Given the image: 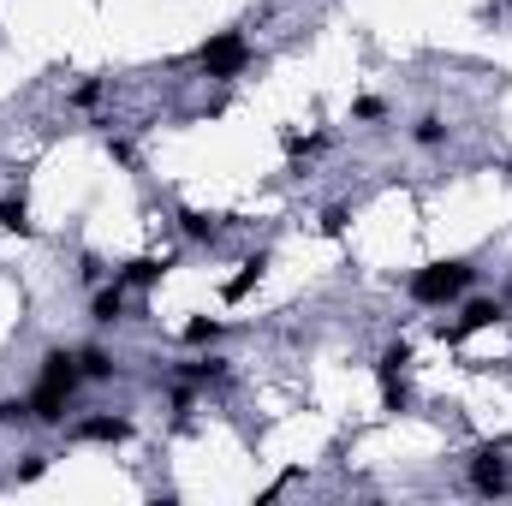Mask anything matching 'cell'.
Masks as SVG:
<instances>
[{
	"label": "cell",
	"mask_w": 512,
	"mask_h": 506,
	"mask_svg": "<svg viewBox=\"0 0 512 506\" xmlns=\"http://www.w3.org/2000/svg\"><path fill=\"white\" fill-rule=\"evenodd\" d=\"M0 233L36 239V221H30V209H24V191H18V197H0Z\"/></svg>",
	"instance_id": "obj_15"
},
{
	"label": "cell",
	"mask_w": 512,
	"mask_h": 506,
	"mask_svg": "<svg viewBox=\"0 0 512 506\" xmlns=\"http://www.w3.org/2000/svg\"><path fill=\"white\" fill-rule=\"evenodd\" d=\"M411 143H417V149H441V143H447V120H441V114H423V120L411 126Z\"/></svg>",
	"instance_id": "obj_17"
},
{
	"label": "cell",
	"mask_w": 512,
	"mask_h": 506,
	"mask_svg": "<svg viewBox=\"0 0 512 506\" xmlns=\"http://www.w3.org/2000/svg\"><path fill=\"white\" fill-rule=\"evenodd\" d=\"M471 286H477V262H471V256H441V262H423V268L405 280L411 304H423V310H447V304H459Z\"/></svg>",
	"instance_id": "obj_1"
},
{
	"label": "cell",
	"mask_w": 512,
	"mask_h": 506,
	"mask_svg": "<svg viewBox=\"0 0 512 506\" xmlns=\"http://www.w3.org/2000/svg\"><path fill=\"white\" fill-rule=\"evenodd\" d=\"M251 60H256V48H251V36H245V30H215V36L191 54V66H197L203 78H215V84L245 78V72H251Z\"/></svg>",
	"instance_id": "obj_2"
},
{
	"label": "cell",
	"mask_w": 512,
	"mask_h": 506,
	"mask_svg": "<svg viewBox=\"0 0 512 506\" xmlns=\"http://www.w3.org/2000/svg\"><path fill=\"white\" fill-rule=\"evenodd\" d=\"M346 221H352V209H346V203H328V209H322V233H328V239H340V233H346Z\"/></svg>",
	"instance_id": "obj_20"
},
{
	"label": "cell",
	"mask_w": 512,
	"mask_h": 506,
	"mask_svg": "<svg viewBox=\"0 0 512 506\" xmlns=\"http://www.w3.org/2000/svg\"><path fill=\"white\" fill-rule=\"evenodd\" d=\"M352 120L376 126V120H387V102H382V96H358V102H352Z\"/></svg>",
	"instance_id": "obj_18"
},
{
	"label": "cell",
	"mask_w": 512,
	"mask_h": 506,
	"mask_svg": "<svg viewBox=\"0 0 512 506\" xmlns=\"http://www.w3.org/2000/svg\"><path fill=\"white\" fill-rule=\"evenodd\" d=\"M405 364H411V346H405V340H393L382 358H376V381H382V411H411Z\"/></svg>",
	"instance_id": "obj_4"
},
{
	"label": "cell",
	"mask_w": 512,
	"mask_h": 506,
	"mask_svg": "<svg viewBox=\"0 0 512 506\" xmlns=\"http://www.w3.org/2000/svg\"><path fill=\"white\" fill-rule=\"evenodd\" d=\"M221 334H227V322H215V316H191V322L179 328V340H185V346H215Z\"/></svg>",
	"instance_id": "obj_16"
},
{
	"label": "cell",
	"mask_w": 512,
	"mask_h": 506,
	"mask_svg": "<svg viewBox=\"0 0 512 506\" xmlns=\"http://www.w3.org/2000/svg\"><path fill=\"white\" fill-rule=\"evenodd\" d=\"M42 387H60V393H78L84 387V376H78V352L72 346H48L42 352Z\"/></svg>",
	"instance_id": "obj_7"
},
{
	"label": "cell",
	"mask_w": 512,
	"mask_h": 506,
	"mask_svg": "<svg viewBox=\"0 0 512 506\" xmlns=\"http://www.w3.org/2000/svg\"><path fill=\"white\" fill-rule=\"evenodd\" d=\"M262 274H268V251L245 256V262H239V274H233V280L221 286V298H227V304H245V298L256 292V280H262Z\"/></svg>",
	"instance_id": "obj_10"
},
{
	"label": "cell",
	"mask_w": 512,
	"mask_h": 506,
	"mask_svg": "<svg viewBox=\"0 0 512 506\" xmlns=\"http://www.w3.org/2000/svg\"><path fill=\"white\" fill-rule=\"evenodd\" d=\"M42 471H48V453H30V459H24V465H18V483H36V477H42Z\"/></svg>",
	"instance_id": "obj_23"
},
{
	"label": "cell",
	"mask_w": 512,
	"mask_h": 506,
	"mask_svg": "<svg viewBox=\"0 0 512 506\" xmlns=\"http://www.w3.org/2000/svg\"><path fill=\"white\" fill-rule=\"evenodd\" d=\"M328 149V131H310V137H286V155H322Z\"/></svg>",
	"instance_id": "obj_19"
},
{
	"label": "cell",
	"mask_w": 512,
	"mask_h": 506,
	"mask_svg": "<svg viewBox=\"0 0 512 506\" xmlns=\"http://www.w3.org/2000/svg\"><path fill=\"white\" fill-rule=\"evenodd\" d=\"M72 441H90V447H126L131 441V417H114V411L78 417V423H72Z\"/></svg>",
	"instance_id": "obj_6"
},
{
	"label": "cell",
	"mask_w": 512,
	"mask_h": 506,
	"mask_svg": "<svg viewBox=\"0 0 512 506\" xmlns=\"http://www.w3.org/2000/svg\"><path fill=\"white\" fill-rule=\"evenodd\" d=\"M102 90H108L102 78H84V84L72 90V108H96V102H102Z\"/></svg>",
	"instance_id": "obj_21"
},
{
	"label": "cell",
	"mask_w": 512,
	"mask_h": 506,
	"mask_svg": "<svg viewBox=\"0 0 512 506\" xmlns=\"http://www.w3.org/2000/svg\"><path fill=\"white\" fill-rule=\"evenodd\" d=\"M108 155H114L120 167H131V161H137V149H131L126 137H108Z\"/></svg>",
	"instance_id": "obj_24"
},
{
	"label": "cell",
	"mask_w": 512,
	"mask_h": 506,
	"mask_svg": "<svg viewBox=\"0 0 512 506\" xmlns=\"http://www.w3.org/2000/svg\"><path fill=\"white\" fill-rule=\"evenodd\" d=\"M120 316H126V280L114 274V286H96V292H90V322H96V328H114Z\"/></svg>",
	"instance_id": "obj_9"
},
{
	"label": "cell",
	"mask_w": 512,
	"mask_h": 506,
	"mask_svg": "<svg viewBox=\"0 0 512 506\" xmlns=\"http://www.w3.org/2000/svg\"><path fill=\"white\" fill-rule=\"evenodd\" d=\"M465 477H471V489H477V495H507V489H512V465H507V453H501L495 441L471 453Z\"/></svg>",
	"instance_id": "obj_5"
},
{
	"label": "cell",
	"mask_w": 512,
	"mask_h": 506,
	"mask_svg": "<svg viewBox=\"0 0 512 506\" xmlns=\"http://www.w3.org/2000/svg\"><path fill=\"white\" fill-rule=\"evenodd\" d=\"M66 405H72V393H60V387H42L36 381V393H30V423H66Z\"/></svg>",
	"instance_id": "obj_11"
},
{
	"label": "cell",
	"mask_w": 512,
	"mask_h": 506,
	"mask_svg": "<svg viewBox=\"0 0 512 506\" xmlns=\"http://www.w3.org/2000/svg\"><path fill=\"white\" fill-rule=\"evenodd\" d=\"M507 322H512V316H507Z\"/></svg>",
	"instance_id": "obj_25"
},
{
	"label": "cell",
	"mask_w": 512,
	"mask_h": 506,
	"mask_svg": "<svg viewBox=\"0 0 512 506\" xmlns=\"http://www.w3.org/2000/svg\"><path fill=\"white\" fill-rule=\"evenodd\" d=\"M495 322H507V304H501V298H465L459 322H441L435 334H441V346H465L471 334H483V328H495Z\"/></svg>",
	"instance_id": "obj_3"
},
{
	"label": "cell",
	"mask_w": 512,
	"mask_h": 506,
	"mask_svg": "<svg viewBox=\"0 0 512 506\" xmlns=\"http://www.w3.org/2000/svg\"><path fill=\"white\" fill-rule=\"evenodd\" d=\"M173 381H191V387H221V381H227V358H197V364H173Z\"/></svg>",
	"instance_id": "obj_12"
},
{
	"label": "cell",
	"mask_w": 512,
	"mask_h": 506,
	"mask_svg": "<svg viewBox=\"0 0 512 506\" xmlns=\"http://www.w3.org/2000/svg\"><path fill=\"white\" fill-rule=\"evenodd\" d=\"M179 233H185L191 245H221V221L203 215V209H179Z\"/></svg>",
	"instance_id": "obj_14"
},
{
	"label": "cell",
	"mask_w": 512,
	"mask_h": 506,
	"mask_svg": "<svg viewBox=\"0 0 512 506\" xmlns=\"http://www.w3.org/2000/svg\"><path fill=\"white\" fill-rule=\"evenodd\" d=\"M78 376L84 381H114L120 376V364H114L108 346H78Z\"/></svg>",
	"instance_id": "obj_13"
},
{
	"label": "cell",
	"mask_w": 512,
	"mask_h": 506,
	"mask_svg": "<svg viewBox=\"0 0 512 506\" xmlns=\"http://www.w3.org/2000/svg\"><path fill=\"white\" fill-rule=\"evenodd\" d=\"M167 268H173V256H131L120 268V280H126V292H149V286L167 280Z\"/></svg>",
	"instance_id": "obj_8"
},
{
	"label": "cell",
	"mask_w": 512,
	"mask_h": 506,
	"mask_svg": "<svg viewBox=\"0 0 512 506\" xmlns=\"http://www.w3.org/2000/svg\"><path fill=\"white\" fill-rule=\"evenodd\" d=\"M12 423H30V399H0V429Z\"/></svg>",
	"instance_id": "obj_22"
}]
</instances>
